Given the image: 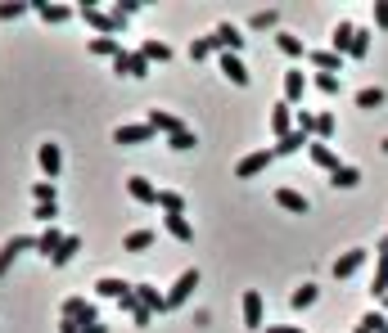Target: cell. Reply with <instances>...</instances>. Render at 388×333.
Instances as JSON below:
<instances>
[{"label":"cell","instance_id":"6da1fadb","mask_svg":"<svg viewBox=\"0 0 388 333\" xmlns=\"http://www.w3.org/2000/svg\"><path fill=\"white\" fill-rule=\"evenodd\" d=\"M271 163H276V149H258V154H249V158H240V163H235V176H240V180H253V176H262Z\"/></svg>","mask_w":388,"mask_h":333},{"label":"cell","instance_id":"7a4b0ae2","mask_svg":"<svg viewBox=\"0 0 388 333\" xmlns=\"http://www.w3.org/2000/svg\"><path fill=\"white\" fill-rule=\"evenodd\" d=\"M149 140H154V127H149V122H122L118 131H113V145H149Z\"/></svg>","mask_w":388,"mask_h":333},{"label":"cell","instance_id":"3957f363","mask_svg":"<svg viewBox=\"0 0 388 333\" xmlns=\"http://www.w3.org/2000/svg\"><path fill=\"white\" fill-rule=\"evenodd\" d=\"M113 72H118V77H149V59L140 50H122L118 59H113Z\"/></svg>","mask_w":388,"mask_h":333},{"label":"cell","instance_id":"277c9868","mask_svg":"<svg viewBox=\"0 0 388 333\" xmlns=\"http://www.w3.org/2000/svg\"><path fill=\"white\" fill-rule=\"evenodd\" d=\"M212 50H222V54H240V50H244L240 27H235V23H217V27H212Z\"/></svg>","mask_w":388,"mask_h":333},{"label":"cell","instance_id":"5b68a950","mask_svg":"<svg viewBox=\"0 0 388 333\" xmlns=\"http://www.w3.org/2000/svg\"><path fill=\"white\" fill-rule=\"evenodd\" d=\"M199 289V270H185L181 279L172 284V293H167V311H181L185 302H190V293Z\"/></svg>","mask_w":388,"mask_h":333},{"label":"cell","instance_id":"8992f818","mask_svg":"<svg viewBox=\"0 0 388 333\" xmlns=\"http://www.w3.org/2000/svg\"><path fill=\"white\" fill-rule=\"evenodd\" d=\"M82 18H86V23L95 27L100 36H118V32H122V23H118V18H113V14H104V9H95V5H82Z\"/></svg>","mask_w":388,"mask_h":333},{"label":"cell","instance_id":"52a82bcc","mask_svg":"<svg viewBox=\"0 0 388 333\" xmlns=\"http://www.w3.org/2000/svg\"><path fill=\"white\" fill-rule=\"evenodd\" d=\"M59 311H63V320H77L82 329H86V325H95V320H100V316H95V307H91L86 298H68Z\"/></svg>","mask_w":388,"mask_h":333},{"label":"cell","instance_id":"ba28073f","mask_svg":"<svg viewBox=\"0 0 388 333\" xmlns=\"http://www.w3.org/2000/svg\"><path fill=\"white\" fill-rule=\"evenodd\" d=\"M244 325H249L253 333H262V329H267V316H262V293H258V289H249V293H244Z\"/></svg>","mask_w":388,"mask_h":333},{"label":"cell","instance_id":"9c48e42d","mask_svg":"<svg viewBox=\"0 0 388 333\" xmlns=\"http://www.w3.org/2000/svg\"><path fill=\"white\" fill-rule=\"evenodd\" d=\"M145 122H149L154 131H163L167 140H172V136H181V131H190L181 117H176V113H158V108H149V117H145Z\"/></svg>","mask_w":388,"mask_h":333},{"label":"cell","instance_id":"30bf717a","mask_svg":"<svg viewBox=\"0 0 388 333\" xmlns=\"http://www.w3.org/2000/svg\"><path fill=\"white\" fill-rule=\"evenodd\" d=\"M27 248H36V239H27V234H14V239H9L5 248H0V279H5V275H9V266H14V257H18V252H27Z\"/></svg>","mask_w":388,"mask_h":333},{"label":"cell","instance_id":"8fae6325","mask_svg":"<svg viewBox=\"0 0 388 333\" xmlns=\"http://www.w3.org/2000/svg\"><path fill=\"white\" fill-rule=\"evenodd\" d=\"M362 266H366V248H352V252H343V257L334 261V279H352V275L362 270Z\"/></svg>","mask_w":388,"mask_h":333},{"label":"cell","instance_id":"7c38bea8","mask_svg":"<svg viewBox=\"0 0 388 333\" xmlns=\"http://www.w3.org/2000/svg\"><path fill=\"white\" fill-rule=\"evenodd\" d=\"M36 163H41L45 180H54V176H59V167H63V154H59V145H41V149H36Z\"/></svg>","mask_w":388,"mask_h":333},{"label":"cell","instance_id":"4fadbf2b","mask_svg":"<svg viewBox=\"0 0 388 333\" xmlns=\"http://www.w3.org/2000/svg\"><path fill=\"white\" fill-rule=\"evenodd\" d=\"M271 131H276V140H285L293 131V104H276L271 108Z\"/></svg>","mask_w":388,"mask_h":333},{"label":"cell","instance_id":"5bb4252c","mask_svg":"<svg viewBox=\"0 0 388 333\" xmlns=\"http://www.w3.org/2000/svg\"><path fill=\"white\" fill-rule=\"evenodd\" d=\"M127 194L136 198V203H154V207H158V189L149 185L145 176H131V180H127Z\"/></svg>","mask_w":388,"mask_h":333},{"label":"cell","instance_id":"9a60e30c","mask_svg":"<svg viewBox=\"0 0 388 333\" xmlns=\"http://www.w3.org/2000/svg\"><path fill=\"white\" fill-rule=\"evenodd\" d=\"M163 221H167V234H172L176 243H190L194 239V225L185 221V212H172V216H163Z\"/></svg>","mask_w":388,"mask_h":333},{"label":"cell","instance_id":"2e32d148","mask_svg":"<svg viewBox=\"0 0 388 333\" xmlns=\"http://www.w3.org/2000/svg\"><path fill=\"white\" fill-rule=\"evenodd\" d=\"M276 203L285 207V212H293V216H307V198H302L298 189H289V185H285V189H276Z\"/></svg>","mask_w":388,"mask_h":333},{"label":"cell","instance_id":"e0dca14e","mask_svg":"<svg viewBox=\"0 0 388 333\" xmlns=\"http://www.w3.org/2000/svg\"><path fill=\"white\" fill-rule=\"evenodd\" d=\"M302 95H307V77H302L298 68L285 72V104H293V108H298V99H302Z\"/></svg>","mask_w":388,"mask_h":333},{"label":"cell","instance_id":"ac0fdd59","mask_svg":"<svg viewBox=\"0 0 388 333\" xmlns=\"http://www.w3.org/2000/svg\"><path fill=\"white\" fill-rule=\"evenodd\" d=\"M371 298H388V252L375 257V279H371Z\"/></svg>","mask_w":388,"mask_h":333},{"label":"cell","instance_id":"d6986e66","mask_svg":"<svg viewBox=\"0 0 388 333\" xmlns=\"http://www.w3.org/2000/svg\"><path fill=\"white\" fill-rule=\"evenodd\" d=\"M217 63H222V72H226V77H231L235 86H249V68L240 63V54H222Z\"/></svg>","mask_w":388,"mask_h":333},{"label":"cell","instance_id":"ffe728a7","mask_svg":"<svg viewBox=\"0 0 388 333\" xmlns=\"http://www.w3.org/2000/svg\"><path fill=\"white\" fill-rule=\"evenodd\" d=\"M329 185H334V189H357V185H362V171H357V167H334V171H329Z\"/></svg>","mask_w":388,"mask_h":333},{"label":"cell","instance_id":"44dd1931","mask_svg":"<svg viewBox=\"0 0 388 333\" xmlns=\"http://www.w3.org/2000/svg\"><path fill=\"white\" fill-rule=\"evenodd\" d=\"M136 302H140V307H149V311H167V293L149 289V284H136Z\"/></svg>","mask_w":388,"mask_h":333},{"label":"cell","instance_id":"7402d4cb","mask_svg":"<svg viewBox=\"0 0 388 333\" xmlns=\"http://www.w3.org/2000/svg\"><path fill=\"white\" fill-rule=\"evenodd\" d=\"M32 9L45 18V23H68V18H72V9H68V5H50V0H36Z\"/></svg>","mask_w":388,"mask_h":333},{"label":"cell","instance_id":"603a6c76","mask_svg":"<svg viewBox=\"0 0 388 333\" xmlns=\"http://www.w3.org/2000/svg\"><path fill=\"white\" fill-rule=\"evenodd\" d=\"M352 36H357V27H352V23H348V18H343V23L334 27V36H329V45H334V54H348V50H352Z\"/></svg>","mask_w":388,"mask_h":333},{"label":"cell","instance_id":"cb8c5ba5","mask_svg":"<svg viewBox=\"0 0 388 333\" xmlns=\"http://www.w3.org/2000/svg\"><path fill=\"white\" fill-rule=\"evenodd\" d=\"M95 293H100V298H113V302H122V298L131 293V284H122V279H113V275H104V279L95 284Z\"/></svg>","mask_w":388,"mask_h":333},{"label":"cell","instance_id":"d4e9b609","mask_svg":"<svg viewBox=\"0 0 388 333\" xmlns=\"http://www.w3.org/2000/svg\"><path fill=\"white\" fill-rule=\"evenodd\" d=\"M63 239H68V234H59V230H54V225H45V234H41V239H36V252L54 257V252L63 248Z\"/></svg>","mask_w":388,"mask_h":333},{"label":"cell","instance_id":"484cf974","mask_svg":"<svg viewBox=\"0 0 388 333\" xmlns=\"http://www.w3.org/2000/svg\"><path fill=\"white\" fill-rule=\"evenodd\" d=\"M311 163H316V167H325V171L343 167V163H339V154H334V149H329V145H320V140H316V145H311Z\"/></svg>","mask_w":388,"mask_h":333},{"label":"cell","instance_id":"4316f807","mask_svg":"<svg viewBox=\"0 0 388 333\" xmlns=\"http://www.w3.org/2000/svg\"><path fill=\"white\" fill-rule=\"evenodd\" d=\"M311 63H316L320 72H343V54H334V50H316Z\"/></svg>","mask_w":388,"mask_h":333},{"label":"cell","instance_id":"83f0119b","mask_svg":"<svg viewBox=\"0 0 388 333\" xmlns=\"http://www.w3.org/2000/svg\"><path fill=\"white\" fill-rule=\"evenodd\" d=\"M122 248H127V252H145V248H154V230H131L127 239H122Z\"/></svg>","mask_w":388,"mask_h":333},{"label":"cell","instance_id":"f1b7e54d","mask_svg":"<svg viewBox=\"0 0 388 333\" xmlns=\"http://www.w3.org/2000/svg\"><path fill=\"white\" fill-rule=\"evenodd\" d=\"M311 302H316V284H302V289L289 293V307H293V311H307Z\"/></svg>","mask_w":388,"mask_h":333},{"label":"cell","instance_id":"f546056e","mask_svg":"<svg viewBox=\"0 0 388 333\" xmlns=\"http://www.w3.org/2000/svg\"><path fill=\"white\" fill-rule=\"evenodd\" d=\"M91 54H104V59H118V54H122L118 36H95V41H91Z\"/></svg>","mask_w":388,"mask_h":333},{"label":"cell","instance_id":"4dcf8cb0","mask_svg":"<svg viewBox=\"0 0 388 333\" xmlns=\"http://www.w3.org/2000/svg\"><path fill=\"white\" fill-rule=\"evenodd\" d=\"M158 207H163L167 216H172V212H185V198L176 194V189H158Z\"/></svg>","mask_w":388,"mask_h":333},{"label":"cell","instance_id":"1f68e13d","mask_svg":"<svg viewBox=\"0 0 388 333\" xmlns=\"http://www.w3.org/2000/svg\"><path fill=\"white\" fill-rule=\"evenodd\" d=\"M334 113H316V140L320 145H329V140H334Z\"/></svg>","mask_w":388,"mask_h":333},{"label":"cell","instance_id":"d6a6232c","mask_svg":"<svg viewBox=\"0 0 388 333\" xmlns=\"http://www.w3.org/2000/svg\"><path fill=\"white\" fill-rule=\"evenodd\" d=\"M140 54H145L149 63H167V59H172V50H167L163 41H145V45H140Z\"/></svg>","mask_w":388,"mask_h":333},{"label":"cell","instance_id":"836d02e7","mask_svg":"<svg viewBox=\"0 0 388 333\" xmlns=\"http://www.w3.org/2000/svg\"><path fill=\"white\" fill-rule=\"evenodd\" d=\"M302 145H307V136H302V131H289L285 140H276V158H280V154H298Z\"/></svg>","mask_w":388,"mask_h":333},{"label":"cell","instance_id":"e575fe53","mask_svg":"<svg viewBox=\"0 0 388 333\" xmlns=\"http://www.w3.org/2000/svg\"><path fill=\"white\" fill-rule=\"evenodd\" d=\"M357 325H362V329H371V333H380V329L388 325V311H380V307H371V311H366L362 320H357Z\"/></svg>","mask_w":388,"mask_h":333},{"label":"cell","instance_id":"d590c367","mask_svg":"<svg viewBox=\"0 0 388 333\" xmlns=\"http://www.w3.org/2000/svg\"><path fill=\"white\" fill-rule=\"evenodd\" d=\"M293 131H302V136H316V113H311V108H298V113H293Z\"/></svg>","mask_w":388,"mask_h":333},{"label":"cell","instance_id":"8d00e7d4","mask_svg":"<svg viewBox=\"0 0 388 333\" xmlns=\"http://www.w3.org/2000/svg\"><path fill=\"white\" fill-rule=\"evenodd\" d=\"M212 54H217V50H212V36H199V41H190V59H194V63L212 59Z\"/></svg>","mask_w":388,"mask_h":333},{"label":"cell","instance_id":"74e56055","mask_svg":"<svg viewBox=\"0 0 388 333\" xmlns=\"http://www.w3.org/2000/svg\"><path fill=\"white\" fill-rule=\"evenodd\" d=\"M77 248H82V239H77V234H68V239H63V248L54 252L50 261H54V266H68V261H72V252H77Z\"/></svg>","mask_w":388,"mask_h":333},{"label":"cell","instance_id":"f35d334b","mask_svg":"<svg viewBox=\"0 0 388 333\" xmlns=\"http://www.w3.org/2000/svg\"><path fill=\"white\" fill-rule=\"evenodd\" d=\"M380 104H384V90H380V86H366V90L357 95V108H380Z\"/></svg>","mask_w":388,"mask_h":333},{"label":"cell","instance_id":"ab89813d","mask_svg":"<svg viewBox=\"0 0 388 333\" xmlns=\"http://www.w3.org/2000/svg\"><path fill=\"white\" fill-rule=\"evenodd\" d=\"M352 59H366V54H371V32H366V27H357V36H352Z\"/></svg>","mask_w":388,"mask_h":333},{"label":"cell","instance_id":"60d3db41","mask_svg":"<svg viewBox=\"0 0 388 333\" xmlns=\"http://www.w3.org/2000/svg\"><path fill=\"white\" fill-rule=\"evenodd\" d=\"M276 23H280L276 9H258V14H253V27H258V32H267V27H276Z\"/></svg>","mask_w":388,"mask_h":333},{"label":"cell","instance_id":"b9f144b4","mask_svg":"<svg viewBox=\"0 0 388 333\" xmlns=\"http://www.w3.org/2000/svg\"><path fill=\"white\" fill-rule=\"evenodd\" d=\"M167 145H172L176 154H190V149L199 145V140H194V131H181V136H172V140H167Z\"/></svg>","mask_w":388,"mask_h":333},{"label":"cell","instance_id":"7bdbcfd3","mask_svg":"<svg viewBox=\"0 0 388 333\" xmlns=\"http://www.w3.org/2000/svg\"><path fill=\"white\" fill-rule=\"evenodd\" d=\"M276 41H280V50H285V54H302V36H293V32H280Z\"/></svg>","mask_w":388,"mask_h":333},{"label":"cell","instance_id":"ee69618b","mask_svg":"<svg viewBox=\"0 0 388 333\" xmlns=\"http://www.w3.org/2000/svg\"><path fill=\"white\" fill-rule=\"evenodd\" d=\"M32 194H36V203H54V180H36Z\"/></svg>","mask_w":388,"mask_h":333},{"label":"cell","instance_id":"f6af8a7d","mask_svg":"<svg viewBox=\"0 0 388 333\" xmlns=\"http://www.w3.org/2000/svg\"><path fill=\"white\" fill-rule=\"evenodd\" d=\"M36 221H45V225H54V216H59V203H36Z\"/></svg>","mask_w":388,"mask_h":333},{"label":"cell","instance_id":"bcb514c9","mask_svg":"<svg viewBox=\"0 0 388 333\" xmlns=\"http://www.w3.org/2000/svg\"><path fill=\"white\" fill-rule=\"evenodd\" d=\"M316 86L325 95H339V77H334V72H316Z\"/></svg>","mask_w":388,"mask_h":333},{"label":"cell","instance_id":"7dc6e473","mask_svg":"<svg viewBox=\"0 0 388 333\" xmlns=\"http://www.w3.org/2000/svg\"><path fill=\"white\" fill-rule=\"evenodd\" d=\"M23 0H5V5H0V18H18V14H23Z\"/></svg>","mask_w":388,"mask_h":333},{"label":"cell","instance_id":"c3c4849f","mask_svg":"<svg viewBox=\"0 0 388 333\" xmlns=\"http://www.w3.org/2000/svg\"><path fill=\"white\" fill-rule=\"evenodd\" d=\"M375 23L388 27V0H375Z\"/></svg>","mask_w":388,"mask_h":333},{"label":"cell","instance_id":"681fc988","mask_svg":"<svg viewBox=\"0 0 388 333\" xmlns=\"http://www.w3.org/2000/svg\"><path fill=\"white\" fill-rule=\"evenodd\" d=\"M262 333H307V329H302V325H267Z\"/></svg>","mask_w":388,"mask_h":333},{"label":"cell","instance_id":"f907efd6","mask_svg":"<svg viewBox=\"0 0 388 333\" xmlns=\"http://www.w3.org/2000/svg\"><path fill=\"white\" fill-rule=\"evenodd\" d=\"M131 320H136V325H149V320H154V311H149V307H136V311H131Z\"/></svg>","mask_w":388,"mask_h":333},{"label":"cell","instance_id":"816d5d0a","mask_svg":"<svg viewBox=\"0 0 388 333\" xmlns=\"http://www.w3.org/2000/svg\"><path fill=\"white\" fill-rule=\"evenodd\" d=\"M59 333H82V325L77 320H59Z\"/></svg>","mask_w":388,"mask_h":333},{"label":"cell","instance_id":"f5cc1de1","mask_svg":"<svg viewBox=\"0 0 388 333\" xmlns=\"http://www.w3.org/2000/svg\"><path fill=\"white\" fill-rule=\"evenodd\" d=\"M82 333H109V325H100V320H95V325H86Z\"/></svg>","mask_w":388,"mask_h":333},{"label":"cell","instance_id":"db71d44e","mask_svg":"<svg viewBox=\"0 0 388 333\" xmlns=\"http://www.w3.org/2000/svg\"><path fill=\"white\" fill-rule=\"evenodd\" d=\"M380 252H388V234H384V239H380Z\"/></svg>","mask_w":388,"mask_h":333},{"label":"cell","instance_id":"11a10c76","mask_svg":"<svg viewBox=\"0 0 388 333\" xmlns=\"http://www.w3.org/2000/svg\"><path fill=\"white\" fill-rule=\"evenodd\" d=\"M357 333H371V329H362V325H357Z\"/></svg>","mask_w":388,"mask_h":333},{"label":"cell","instance_id":"9f6ffc18","mask_svg":"<svg viewBox=\"0 0 388 333\" xmlns=\"http://www.w3.org/2000/svg\"><path fill=\"white\" fill-rule=\"evenodd\" d=\"M384 154H388V140H384Z\"/></svg>","mask_w":388,"mask_h":333},{"label":"cell","instance_id":"6f0895ef","mask_svg":"<svg viewBox=\"0 0 388 333\" xmlns=\"http://www.w3.org/2000/svg\"><path fill=\"white\" fill-rule=\"evenodd\" d=\"M384 311H388V298H384Z\"/></svg>","mask_w":388,"mask_h":333},{"label":"cell","instance_id":"680465c9","mask_svg":"<svg viewBox=\"0 0 388 333\" xmlns=\"http://www.w3.org/2000/svg\"><path fill=\"white\" fill-rule=\"evenodd\" d=\"M380 333H388V325H384V329H380Z\"/></svg>","mask_w":388,"mask_h":333}]
</instances>
